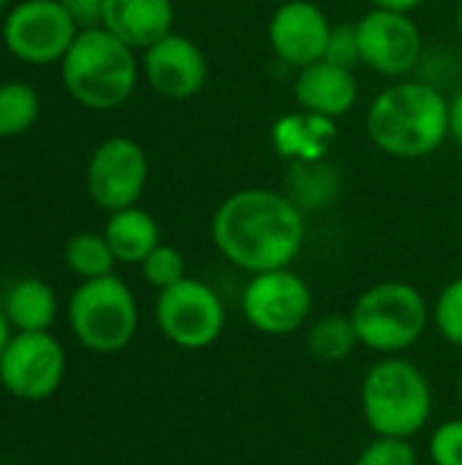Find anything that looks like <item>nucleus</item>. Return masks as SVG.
Here are the masks:
<instances>
[{"label":"nucleus","instance_id":"412c9836","mask_svg":"<svg viewBox=\"0 0 462 465\" xmlns=\"http://www.w3.org/2000/svg\"><path fill=\"white\" fill-rule=\"evenodd\" d=\"M305 349L316 362L338 365L349 360L359 349V338H357L351 316L329 313V316L310 322L305 330Z\"/></svg>","mask_w":462,"mask_h":465},{"label":"nucleus","instance_id":"f8f14e48","mask_svg":"<svg viewBox=\"0 0 462 465\" xmlns=\"http://www.w3.org/2000/svg\"><path fill=\"white\" fill-rule=\"evenodd\" d=\"M359 38V60L365 68L389 76L406 79L422 60V30L411 19V14L370 8L357 19Z\"/></svg>","mask_w":462,"mask_h":465},{"label":"nucleus","instance_id":"f257e3e1","mask_svg":"<svg viewBox=\"0 0 462 465\" xmlns=\"http://www.w3.org/2000/svg\"><path fill=\"white\" fill-rule=\"evenodd\" d=\"M308 234L305 213L286 191L242 188L212 213L210 237L218 253L248 275L291 267Z\"/></svg>","mask_w":462,"mask_h":465},{"label":"nucleus","instance_id":"5701e85b","mask_svg":"<svg viewBox=\"0 0 462 465\" xmlns=\"http://www.w3.org/2000/svg\"><path fill=\"white\" fill-rule=\"evenodd\" d=\"M114 253L103 237V232H79L65 242V267L82 278V281H93V278H103L114 272Z\"/></svg>","mask_w":462,"mask_h":465},{"label":"nucleus","instance_id":"f3484780","mask_svg":"<svg viewBox=\"0 0 462 465\" xmlns=\"http://www.w3.org/2000/svg\"><path fill=\"white\" fill-rule=\"evenodd\" d=\"M103 237H106L117 264H142L161 245L158 221L139 204L109 213Z\"/></svg>","mask_w":462,"mask_h":465},{"label":"nucleus","instance_id":"a878e982","mask_svg":"<svg viewBox=\"0 0 462 465\" xmlns=\"http://www.w3.org/2000/svg\"><path fill=\"white\" fill-rule=\"evenodd\" d=\"M354 465H419V455L411 439L376 436L359 450Z\"/></svg>","mask_w":462,"mask_h":465},{"label":"nucleus","instance_id":"c85d7f7f","mask_svg":"<svg viewBox=\"0 0 462 465\" xmlns=\"http://www.w3.org/2000/svg\"><path fill=\"white\" fill-rule=\"evenodd\" d=\"M65 5V11L71 14V19L79 25V30L84 27H98L101 25V14H103V0H60Z\"/></svg>","mask_w":462,"mask_h":465},{"label":"nucleus","instance_id":"ddd939ff","mask_svg":"<svg viewBox=\"0 0 462 465\" xmlns=\"http://www.w3.org/2000/svg\"><path fill=\"white\" fill-rule=\"evenodd\" d=\"M332 25L321 5L310 0H286L280 3L267 25V38L275 57L283 65L305 68L316 60H324Z\"/></svg>","mask_w":462,"mask_h":465},{"label":"nucleus","instance_id":"7c9ffc66","mask_svg":"<svg viewBox=\"0 0 462 465\" xmlns=\"http://www.w3.org/2000/svg\"><path fill=\"white\" fill-rule=\"evenodd\" d=\"M370 8H387V11H400V14H411L417 11L425 0H368Z\"/></svg>","mask_w":462,"mask_h":465},{"label":"nucleus","instance_id":"f704fd0d","mask_svg":"<svg viewBox=\"0 0 462 465\" xmlns=\"http://www.w3.org/2000/svg\"><path fill=\"white\" fill-rule=\"evenodd\" d=\"M8 3H11V0H0V11H3V8H5Z\"/></svg>","mask_w":462,"mask_h":465},{"label":"nucleus","instance_id":"1a4fd4ad","mask_svg":"<svg viewBox=\"0 0 462 465\" xmlns=\"http://www.w3.org/2000/svg\"><path fill=\"white\" fill-rule=\"evenodd\" d=\"M79 25L60 0H22L3 22L5 49L33 65H52L65 57Z\"/></svg>","mask_w":462,"mask_h":465},{"label":"nucleus","instance_id":"b1692460","mask_svg":"<svg viewBox=\"0 0 462 465\" xmlns=\"http://www.w3.org/2000/svg\"><path fill=\"white\" fill-rule=\"evenodd\" d=\"M139 267H142V278H144L152 289H158V292H163V289L180 283L182 278H188L185 256H182L174 245H163V242H161Z\"/></svg>","mask_w":462,"mask_h":465},{"label":"nucleus","instance_id":"4be33fe9","mask_svg":"<svg viewBox=\"0 0 462 465\" xmlns=\"http://www.w3.org/2000/svg\"><path fill=\"white\" fill-rule=\"evenodd\" d=\"M41 114V98L35 87L22 79L0 82V139L27 134Z\"/></svg>","mask_w":462,"mask_h":465},{"label":"nucleus","instance_id":"f03ea898","mask_svg":"<svg viewBox=\"0 0 462 465\" xmlns=\"http://www.w3.org/2000/svg\"><path fill=\"white\" fill-rule=\"evenodd\" d=\"M365 128L384 155L428 158L449 139V98L425 82L400 79L373 98Z\"/></svg>","mask_w":462,"mask_h":465},{"label":"nucleus","instance_id":"cd10ccee","mask_svg":"<svg viewBox=\"0 0 462 465\" xmlns=\"http://www.w3.org/2000/svg\"><path fill=\"white\" fill-rule=\"evenodd\" d=\"M324 60L343 65V68H357L362 65L359 60V38H357V22H343V25H332L329 41H327V52Z\"/></svg>","mask_w":462,"mask_h":465},{"label":"nucleus","instance_id":"9b49d317","mask_svg":"<svg viewBox=\"0 0 462 465\" xmlns=\"http://www.w3.org/2000/svg\"><path fill=\"white\" fill-rule=\"evenodd\" d=\"M150 161L139 142L128 136L103 139L87 161V193L95 207L117 213L139 204L147 188Z\"/></svg>","mask_w":462,"mask_h":465},{"label":"nucleus","instance_id":"bb28decb","mask_svg":"<svg viewBox=\"0 0 462 465\" xmlns=\"http://www.w3.org/2000/svg\"><path fill=\"white\" fill-rule=\"evenodd\" d=\"M433 465H462V420H447L436 425L428 441Z\"/></svg>","mask_w":462,"mask_h":465},{"label":"nucleus","instance_id":"c756f323","mask_svg":"<svg viewBox=\"0 0 462 465\" xmlns=\"http://www.w3.org/2000/svg\"><path fill=\"white\" fill-rule=\"evenodd\" d=\"M449 139L462 150V87L449 98Z\"/></svg>","mask_w":462,"mask_h":465},{"label":"nucleus","instance_id":"a211bd4d","mask_svg":"<svg viewBox=\"0 0 462 465\" xmlns=\"http://www.w3.org/2000/svg\"><path fill=\"white\" fill-rule=\"evenodd\" d=\"M3 313L14 332H49L57 316V294L41 278H22L5 292Z\"/></svg>","mask_w":462,"mask_h":465},{"label":"nucleus","instance_id":"423d86ee","mask_svg":"<svg viewBox=\"0 0 462 465\" xmlns=\"http://www.w3.org/2000/svg\"><path fill=\"white\" fill-rule=\"evenodd\" d=\"M68 324L76 341L95 354H117L139 330V305L123 278L82 281L68 300Z\"/></svg>","mask_w":462,"mask_h":465},{"label":"nucleus","instance_id":"473e14b6","mask_svg":"<svg viewBox=\"0 0 462 465\" xmlns=\"http://www.w3.org/2000/svg\"><path fill=\"white\" fill-rule=\"evenodd\" d=\"M457 30H460V38H462V0H460V5H457Z\"/></svg>","mask_w":462,"mask_h":465},{"label":"nucleus","instance_id":"72a5a7b5","mask_svg":"<svg viewBox=\"0 0 462 465\" xmlns=\"http://www.w3.org/2000/svg\"><path fill=\"white\" fill-rule=\"evenodd\" d=\"M457 395H460V403H462V373H460V381H457Z\"/></svg>","mask_w":462,"mask_h":465},{"label":"nucleus","instance_id":"0eeeda50","mask_svg":"<svg viewBox=\"0 0 462 465\" xmlns=\"http://www.w3.org/2000/svg\"><path fill=\"white\" fill-rule=\"evenodd\" d=\"M155 324L172 346L202 351L221 341L226 330V308L210 283L182 278L180 283L158 292Z\"/></svg>","mask_w":462,"mask_h":465},{"label":"nucleus","instance_id":"dca6fc26","mask_svg":"<svg viewBox=\"0 0 462 465\" xmlns=\"http://www.w3.org/2000/svg\"><path fill=\"white\" fill-rule=\"evenodd\" d=\"M172 25V0H103L101 27H106L133 52H144L155 41L169 35Z\"/></svg>","mask_w":462,"mask_h":465},{"label":"nucleus","instance_id":"2f4dec72","mask_svg":"<svg viewBox=\"0 0 462 465\" xmlns=\"http://www.w3.org/2000/svg\"><path fill=\"white\" fill-rule=\"evenodd\" d=\"M11 335H14V327H11V322L5 319L3 308H0V357H3V351H5V346H8V341H11Z\"/></svg>","mask_w":462,"mask_h":465},{"label":"nucleus","instance_id":"393cba45","mask_svg":"<svg viewBox=\"0 0 462 465\" xmlns=\"http://www.w3.org/2000/svg\"><path fill=\"white\" fill-rule=\"evenodd\" d=\"M433 322L447 343L462 349V275L441 289L433 305Z\"/></svg>","mask_w":462,"mask_h":465},{"label":"nucleus","instance_id":"20e7f679","mask_svg":"<svg viewBox=\"0 0 462 465\" xmlns=\"http://www.w3.org/2000/svg\"><path fill=\"white\" fill-rule=\"evenodd\" d=\"M365 425L376 436L414 439L433 417V387L428 373L406 357H381L359 387Z\"/></svg>","mask_w":462,"mask_h":465},{"label":"nucleus","instance_id":"7ed1b4c3","mask_svg":"<svg viewBox=\"0 0 462 465\" xmlns=\"http://www.w3.org/2000/svg\"><path fill=\"white\" fill-rule=\"evenodd\" d=\"M68 95L84 109L106 112L123 106L139 82L136 52L106 27H84L60 60Z\"/></svg>","mask_w":462,"mask_h":465},{"label":"nucleus","instance_id":"aec40b11","mask_svg":"<svg viewBox=\"0 0 462 465\" xmlns=\"http://www.w3.org/2000/svg\"><path fill=\"white\" fill-rule=\"evenodd\" d=\"M338 191H340V174L327 158L289 161L286 193L302 213L327 207L338 196Z\"/></svg>","mask_w":462,"mask_h":465},{"label":"nucleus","instance_id":"6ab92c4d","mask_svg":"<svg viewBox=\"0 0 462 465\" xmlns=\"http://www.w3.org/2000/svg\"><path fill=\"white\" fill-rule=\"evenodd\" d=\"M335 139V120L302 112L280 117L272 131V142L278 153L289 161H313L324 158L327 147Z\"/></svg>","mask_w":462,"mask_h":465},{"label":"nucleus","instance_id":"2eb2a0df","mask_svg":"<svg viewBox=\"0 0 462 465\" xmlns=\"http://www.w3.org/2000/svg\"><path fill=\"white\" fill-rule=\"evenodd\" d=\"M359 98V82L351 68L335 65L329 60H316L297 71L294 101L302 112L338 120L354 109Z\"/></svg>","mask_w":462,"mask_h":465},{"label":"nucleus","instance_id":"6e6552de","mask_svg":"<svg viewBox=\"0 0 462 465\" xmlns=\"http://www.w3.org/2000/svg\"><path fill=\"white\" fill-rule=\"evenodd\" d=\"M245 322L270 338H286L308 327L313 313V292L308 281L291 267L251 275L242 289Z\"/></svg>","mask_w":462,"mask_h":465},{"label":"nucleus","instance_id":"39448f33","mask_svg":"<svg viewBox=\"0 0 462 465\" xmlns=\"http://www.w3.org/2000/svg\"><path fill=\"white\" fill-rule=\"evenodd\" d=\"M349 316L362 349L381 357H398L422 341L433 311L417 286L406 281H381L357 297Z\"/></svg>","mask_w":462,"mask_h":465},{"label":"nucleus","instance_id":"9d476101","mask_svg":"<svg viewBox=\"0 0 462 465\" xmlns=\"http://www.w3.org/2000/svg\"><path fill=\"white\" fill-rule=\"evenodd\" d=\"M65 379V349L52 332H14L0 357V384L19 401L41 403Z\"/></svg>","mask_w":462,"mask_h":465},{"label":"nucleus","instance_id":"4468645a","mask_svg":"<svg viewBox=\"0 0 462 465\" xmlns=\"http://www.w3.org/2000/svg\"><path fill=\"white\" fill-rule=\"evenodd\" d=\"M142 71L158 95L185 101L202 93L207 82V57L196 41L172 30L142 52Z\"/></svg>","mask_w":462,"mask_h":465}]
</instances>
